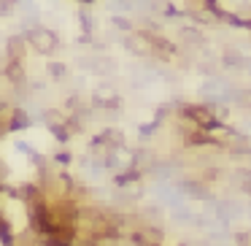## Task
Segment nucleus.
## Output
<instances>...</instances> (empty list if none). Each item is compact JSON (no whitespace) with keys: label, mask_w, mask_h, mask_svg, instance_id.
I'll use <instances>...</instances> for the list:
<instances>
[{"label":"nucleus","mask_w":251,"mask_h":246,"mask_svg":"<svg viewBox=\"0 0 251 246\" xmlns=\"http://www.w3.org/2000/svg\"><path fill=\"white\" fill-rule=\"evenodd\" d=\"M30 44H33L38 52H51L57 46V38H54L51 30L38 27V30H30Z\"/></svg>","instance_id":"nucleus-1"},{"label":"nucleus","mask_w":251,"mask_h":246,"mask_svg":"<svg viewBox=\"0 0 251 246\" xmlns=\"http://www.w3.org/2000/svg\"><path fill=\"white\" fill-rule=\"evenodd\" d=\"M81 3H92V0H81Z\"/></svg>","instance_id":"nucleus-2"}]
</instances>
